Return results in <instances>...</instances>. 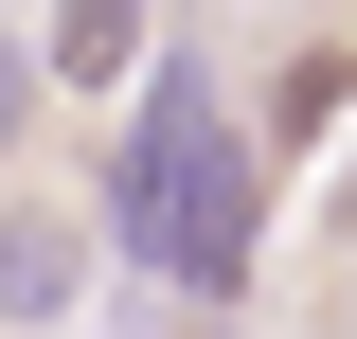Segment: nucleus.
<instances>
[{"mask_svg": "<svg viewBox=\"0 0 357 339\" xmlns=\"http://www.w3.org/2000/svg\"><path fill=\"white\" fill-rule=\"evenodd\" d=\"M89 232H107L126 268H161L178 303H232V286H250V250H268V143L232 126V89L197 72V54H161V72H143Z\"/></svg>", "mask_w": 357, "mask_h": 339, "instance_id": "f257e3e1", "label": "nucleus"}, {"mask_svg": "<svg viewBox=\"0 0 357 339\" xmlns=\"http://www.w3.org/2000/svg\"><path fill=\"white\" fill-rule=\"evenodd\" d=\"M72 286H89V232H72V214H0V322H18V339L72 322Z\"/></svg>", "mask_w": 357, "mask_h": 339, "instance_id": "f03ea898", "label": "nucleus"}, {"mask_svg": "<svg viewBox=\"0 0 357 339\" xmlns=\"http://www.w3.org/2000/svg\"><path fill=\"white\" fill-rule=\"evenodd\" d=\"M36 72H72V89L143 72V18H126V0H54V36H36Z\"/></svg>", "mask_w": 357, "mask_h": 339, "instance_id": "7ed1b4c3", "label": "nucleus"}, {"mask_svg": "<svg viewBox=\"0 0 357 339\" xmlns=\"http://www.w3.org/2000/svg\"><path fill=\"white\" fill-rule=\"evenodd\" d=\"M18 89H36V54H18V36H0V143H18Z\"/></svg>", "mask_w": 357, "mask_h": 339, "instance_id": "20e7f679", "label": "nucleus"}]
</instances>
